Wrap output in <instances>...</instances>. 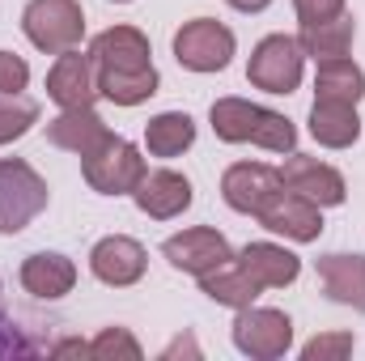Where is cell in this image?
I'll list each match as a JSON object with an SVG mask.
<instances>
[{"label":"cell","instance_id":"6","mask_svg":"<svg viewBox=\"0 0 365 361\" xmlns=\"http://www.w3.org/2000/svg\"><path fill=\"white\" fill-rule=\"evenodd\" d=\"M306 77V51L297 47L293 34H268L255 43L247 60V81L264 93H293Z\"/></svg>","mask_w":365,"mask_h":361},{"label":"cell","instance_id":"9","mask_svg":"<svg viewBox=\"0 0 365 361\" xmlns=\"http://www.w3.org/2000/svg\"><path fill=\"white\" fill-rule=\"evenodd\" d=\"M280 183H284V191H293V195H302V200H310L319 208H336V204L349 200V183H344V175L336 166H327L319 158H306L297 149L284 158Z\"/></svg>","mask_w":365,"mask_h":361},{"label":"cell","instance_id":"14","mask_svg":"<svg viewBox=\"0 0 365 361\" xmlns=\"http://www.w3.org/2000/svg\"><path fill=\"white\" fill-rule=\"evenodd\" d=\"M259 225H264L268 234L289 238V243H319V234H323V208L280 187L272 200L264 204Z\"/></svg>","mask_w":365,"mask_h":361},{"label":"cell","instance_id":"15","mask_svg":"<svg viewBox=\"0 0 365 361\" xmlns=\"http://www.w3.org/2000/svg\"><path fill=\"white\" fill-rule=\"evenodd\" d=\"M90 56L98 68H115V73H136V68H153V47L136 26H110L102 34H93Z\"/></svg>","mask_w":365,"mask_h":361},{"label":"cell","instance_id":"3","mask_svg":"<svg viewBox=\"0 0 365 361\" xmlns=\"http://www.w3.org/2000/svg\"><path fill=\"white\" fill-rule=\"evenodd\" d=\"M145 171H149L145 153L132 141L115 136V132L81 158V175L90 183V191H98V195H132L136 183L145 179Z\"/></svg>","mask_w":365,"mask_h":361},{"label":"cell","instance_id":"22","mask_svg":"<svg viewBox=\"0 0 365 361\" xmlns=\"http://www.w3.org/2000/svg\"><path fill=\"white\" fill-rule=\"evenodd\" d=\"M200 293H204L208 302H217V306L242 310V306H251V302L264 293V285L242 268L238 260H230V264H221V268H212V272L200 276Z\"/></svg>","mask_w":365,"mask_h":361},{"label":"cell","instance_id":"7","mask_svg":"<svg viewBox=\"0 0 365 361\" xmlns=\"http://www.w3.org/2000/svg\"><path fill=\"white\" fill-rule=\"evenodd\" d=\"M230 336H234V349H238L242 357L276 361L293 349V319H289L284 310H276V306H255V302H251V306L238 310Z\"/></svg>","mask_w":365,"mask_h":361},{"label":"cell","instance_id":"24","mask_svg":"<svg viewBox=\"0 0 365 361\" xmlns=\"http://www.w3.org/2000/svg\"><path fill=\"white\" fill-rule=\"evenodd\" d=\"M314 98L319 102H349V106H357L365 98V73L349 56L319 60L314 64Z\"/></svg>","mask_w":365,"mask_h":361},{"label":"cell","instance_id":"25","mask_svg":"<svg viewBox=\"0 0 365 361\" xmlns=\"http://www.w3.org/2000/svg\"><path fill=\"white\" fill-rule=\"evenodd\" d=\"M162 86L158 68H136V73H115V68H98V93L115 106H140L149 102Z\"/></svg>","mask_w":365,"mask_h":361},{"label":"cell","instance_id":"23","mask_svg":"<svg viewBox=\"0 0 365 361\" xmlns=\"http://www.w3.org/2000/svg\"><path fill=\"white\" fill-rule=\"evenodd\" d=\"M195 145V119L187 111H162L145 123V149L149 158H182Z\"/></svg>","mask_w":365,"mask_h":361},{"label":"cell","instance_id":"8","mask_svg":"<svg viewBox=\"0 0 365 361\" xmlns=\"http://www.w3.org/2000/svg\"><path fill=\"white\" fill-rule=\"evenodd\" d=\"M162 260L175 272H187V276L200 280L204 272L230 264V260H234V247H230V238H225L221 230H212V225H191V230H179V234H170V238L162 243Z\"/></svg>","mask_w":365,"mask_h":361},{"label":"cell","instance_id":"27","mask_svg":"<svg viewBox=\"0 0 365 361\" xmlns=\"http://www.w3.org/2000/svg\"><path fill=\"white\" fill-rule=\"evenodd\" d=\"M90 357H145L140 340L128 332V327H102L98 336L90 340Z\"/></svg>","mask_w":365,"mask_h":361},{"label":"cell","instance_id":"2","mask_svg":"<svg viewBox=\"0 0 365 361\" xmlns=\"http://www.w3.org/2000/svg\"><path fill=\"white\" fill-rule=\"evenodd\" d=\"M21 34L47 56L73 51L86 39V9L81 0H30L21 9Z\"/></svg>","mask_w":365,"mask_h":361},{"label":"cell","instance_id":"28","mask_svg":"<svg viewBox=\"0 0 365 361\" xmlns=\"http://www.w3.org/2000/svg\"><path fill=\"white\" fill-rule=\"evenodd\" d=\"M353 349H357L353 332H323V336L302 345V361H340V357H349Z\"/></svg>","mask_w":365,"mask_h":361},{"label":"cell","instance_id":"10","mask_svg":"<svg viewBox=\"0 0 365 361\" xmlns=\"http://www.w3.org/2000/svg\"><path fill=\"white\" fill-rule=\"evenodd\" d=\"M47 98L60 106V111H77V106H93L102 93H98V64H93L90 51L73 47V51H60L56 64L47 68Z\"/></svg>","mask_w":365,"mask_h":361},{"label":"cell","instance_id":"26","mask_svg":"<svg viewBox=\"0 0 365 361\" xmlns=\"http://www.w3.org/2000/svg\"><path fill=\"white\" fill-rule=\"evenodd\" d=\"M34 123H38V102H30L26 93H0V145L21 141Z\"/></svg>","mask_w":365,"mask_h":361},{"label":"cell","instance_id":"19","mask_svg":"<svg viewBox=\"0 0 365 361\" xmlns=\"http://www.w3.org/2000/svg\"><path fill=\"white\" fill-rule=\"evenodd\" d=\"M234 260L251 272L264 289H284V285H293L302 276V260L289 247H280V243H247Z\"/></svg>","mask_w":365,"mask_h":361},{"label":"cell","instance_id":"32","mask_svg":"<svg viewBox=\"0 0 365 361\" xmlns=\"http://www.w3.org/2000/svg\"><path fill=\"white\" fill-rule=\"evenodd\" d=\"M230 9H238V13H264L272 0H225Z\"/></svg>","mask_w":365,"mask_h":361},{"label":"cell","instance_id":"16","mask_svg":"<svg viewBox=\"0 0 365 361\" xmlns=\"http://www.w3.org/2000/svg\"><path fill=\"white\" fill-rule=\"evenodd\" d=\"M314 272H319L323 293L336 306H349V310H361L365 315V255L331 251V255L314 260Z\"/></svg>","mask_w":365,"mask_h":361},{"label":"cell","instance_id":"4","mask_svg":"<svg viewBox=\"0 0 365 361\" xmlns=\"http://www.w3.org/2000/svg\"><path fill=\"white\" fill-rule=\"evenodd\" d=\"M47 179L30 162L0 158V234H21L47 208Z\"/></svg>","mask_w":365,"mask_h":361},{"label":"cell","instance_id":"31","mask_svg":"<svg viewBox=\"0 0 365 361\" xmlns=\"http://www.w3.org/2000/svg\"><path fill=\"white\" fill-rule=\"evenodd\" d=\"M179 353H191V357H200V349H195V340H191V336H179L175 345H166V349H162V361L179 357Z\"/></svg>","mask_w":365,"mask_h":361},{"label":"cell","instance_id":"5","mask_svg":"<svg viewBox=\"0 0 365 361\" xmlns=\"http://www.w3.org/2000/svg\"><path fill=\"white\" fill-rule=\"evenodd\" d=\"M175 60H179L187 73H225L234 51H238V39L230 26L212 21V17H191L175 30Z\"/></svg>","mask_w":365,"mask_h":361},{"label":"cell","instance_id":"33","mask_svg":"<svg viewBox=\"0 0 365 361\" xmlns=\"http://www.w3.org/2000/svg\"><path fill=\"white\" fill-rule=\"evenodd\" d=\"M115 4H132V0H115Z\"/></svg>","mask_w":365,"mask_h":361},{"label":"cell","instance_id":"21","mask_svg":"<svg viewBox=\"0 0 365 361\" xmlns=\"http://www.w3.org/2000/svg\"><path fill=\"white\" fill-rule=\"evenodd\" d=\"M306 123H310V136H314L323 149H353V145L361 141V115H357V106H349V102H319V98H314Z\"/></svg>","mask_w":365,"mask_h":361},{"label":"cell","instance_id":"18","mask_svg":"<svg viewBox=\"0 0 365 361\" xmlns=\"http://www.w3.org/2000/svg\"><path fill=\"white\" fill-rule=\"evenodd\" d=\"M106 136H110V128H106V119H102L93 106L60 111V115L47 123V141H51L56 149H64V153H77V158H86L90 149H98Z\"/></svg>","mask_w":365,"mask_h":361},{"label":"cell","instance_id":"13","mask_svg":"<svg viewBox=\"0 0 365 361\" xmlns=\"http://www.w3.org/2000/svg\"><path fill=\"white\" fill-rule=\"evenodd\" d=\"M191 200H195L191 179L179 175V171H170V166L145 171V179L136 183V191H132V204L145 217H153V221H175V217H182L191 208Z\"/></svg>","mask_w":365,"mask_h":361},{"label":"cell","instance_id":"17","mask_svg":"<svg viewBox=\"0 0 365 361\" xmlns=\"http://www.w3.org/2000/svg\"><path fill=\"white\" fill-rule=\"evenodd\" d=\"M77 285V264L60 251H38L21 264V289L38 302H60Z\"/></svg>","mask_w":365,"mask_h":361},{"label":"cell","instance_id":"30","mask_svg":"<svg viewBox=\"0 0 365 361\" xmlns=\"http://www.w3.org/2000/svg\"><path fill=\"white\" fill-rule=\"evenodd\" d=\"M293 13L297 21H327L344 13V0H293Z\"/></svg>","mask_w":365,"mask_h":361},{"label":"cell","instance_id":"29","mask_svg":"<svg viewBox=\"0 0 365 361\" xmlns=\"http://www.w3.org/2000/svg\"><path fill=\"white\" fill-rule=\"evenodd\" d=\"M30 86V64L17 51H0V93H21Z\"/></svg>","mask_w":365,"mask_h":361},{"label":"cell","instance_id":"12","mask_svg":"<svg viewBox=\"0 0 365 361\" xmlns=\"http://www.w3.org/2000/svg\"><path fill=\"white\" fill-rule=\"evenodd\" d=\"M145 268H149V251L136 238H128V234H106V238L93 243L90 251V272L110 289L136 285L145 276Z\"/></svg>","mask_w":365,"mask_h":361},{"label":"cell","instance_id":"1","mask_svg":"<svg viewBox=\"0 0 365 361\" xmlns=\"http://www.w3.org/2000/svg\"><path fill=\"white\" fill-rule=\"evenodd\" d=\"M208 123H212L217 141H225V145H259L268 153L297 149V128L280 111H268L251 98H217L208 111Z\"/></svg>","mask_w":365,"mask_h":361},{"label":"cell","instance_id":"20","mask_svg":"<svg viewBox=\"0 0 365 361\" xmlns=\"http://www.w3.org/2000/svg\"><path fill=\"white\" fill-rule=\"evenodd\" d=\"M297 47L306 51V60H336V56H349L353 51V39H357V21L349 13L340 17H327V21H302V30L293 34Z\"/></svg>","mask_w":365,"mask_h":361},{"label":"cell","instance_id":"11","mask_svg":"<svg viewBox=\"0 0 365 361\" xmlns=\"http://www.w3.org/2000/svg\"><path fill=\"white\" fill-rule=\"evenodd\" d=\"M280 171L268 162H234L225 175H221V200L242 213V217H259L264 204L280 191Z\"/></svg>","mask_w":365,"mask_h":361}]
</instances>
